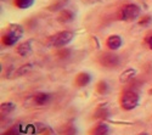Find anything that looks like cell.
Instances as JSON below:
<instances>
[{
	"label": "cell",
	"instance_id": "4",
	"mask_svg": "<svg viewBox=\"0 0 152 135\" xmlns=\"http://www.w3.org/2000/svg\"><path fill=\"white\" fill-rule=\"evenodd\" d=\"M74 38V34L71 31H62L56 34H54L50 38V45L54 47H63L68 45Z\"/></svg>",
	"mask_w": 152,
	"mask_h": 135
},
{
	"label": "cell",
	"instance_id": "20",
	"mask_svg": "<svg viewBox=\"0 0 152 135\" xmlns=\"http://www.w3.org/2000/svg\"><path fill=\"white\" fill-rule=\"evenodd\" d=\"M3 135H20V127H12L10 129H7L5 133H3Z\"/></svg>",
	"mask_w": 152,
	"mask_h": 135
},
{
	"label": "cell",
	"instance_id": "8",
	"mask_svg": "<svg viewBox=\"0 0 152 135\" xmlns=\"http://www.w3.org/2000/svg\"><path fill=\"white\" fill-rule=\"evenodd\" d=\"M122 44H123V40L117 34L110 35L106 40V46L110 49V50H118V49L122 46Z\"/></svg>",
	"mask_w": 152,
	"mask_h": 135
},
{
	"label": "cell",
	"instance_id": "18",
	"mask_svg": "<svg viewBox=\"0 0 152 135\" xmlns=\"http://www.w3.org/2000/svg\"><path fill=\"white\" fill-rule=\"evenodd\" d=\"M66 1H63V0H57V1L55 3V4H53L51 6H49L48 7V10L49 11H61L62 9H63V4H65Z\"/></svg>",
	"mask_w": 152,
	"mask_h": 135
},
{
	"label": "cell",
	"instance_id": "10",
	"mask_svg": "<svg viewBox=\"0 0 152 135\" xmlns=\"http://www.w3.org/2000/svg\"><path fill=\"white\" fill-rule=\"evenodd\" d=\"M74 20V14L73 11L71 10H67V9H62L60 11V14L57 16V21L60 23H69Z\"/></svg>",
	"mask_w": 152,
	"mask_h": 135
},
{
	"label": "cell",
	"instance_id": "9",
	"mask_svg": "<svg viewBox=\"0 0 152 135\" xmlns=\"http://www.w3.org/2000/svg\"><path fill=\"white\" fill-rule=\"evenodd\" d=\"M136 76V69L130 67V68H126L124 69L122 73H121V76H119V83L122 84H126V83H129L132 82Z\"/></svg>",
	"mask_w": 152,
	"mask_h": 135
},
{
	"label": "cell",
	"instance_id": "5",
	"mask_svg": "<svg viewBox=\"0 0 152 135\" xmlns=\"http://www.w3.org/2000/svg\"><path fill=\"white\" fill-rule=\"evenodd\" d=\"M97 60H99V63L106 68H115L121 63L119 56L113 53H102Z\"/></svg>",
	"mask_w": 152,
	"mask_h": 135
},
{
	"label": "cell",
	"instance_id": "14",
	"mask_svg": "<svg viewBox=\"0 0 152 135\" xmlns=\"http://www.w3.org/2000/svg\"><path fill=\"white\" fill-rule=\"evenodd\" d=\"M33 68H34V65L33 63H26V65H23L20 68H17L16 72H14V77H22L24 74H27V73H29Z\"/></svg>",
	"mask_w": 152,
	"mask_h": 135
},
{
	"label": "cell",
	"instance_id": "2",
	"mask_svg": "<svg viewBox=\"0 0 152 135\" xmlns=\"http://www.w3.org/2000/svg\"><path fill=\"white\" fill-rule=\"evenodd\" d=\"M140 102V96L134 90H125L119 97V105L124 111H132Z\"/></svg>",
	"mask_w": 152,
	"mask_h": 135
},
{
	"label": "cell",
	"instance_id": "6",
	"mask_svg": "<svg viewBox=\"0 0 152 135\" xmlns=\"http://www.w3.org/2000/svg\"><path fill=\"white\" fill-rule=\"evenodd\" d=\"M91 82V76L88 72H80L74 78V85L77 88H84Z\"/></svg>",
	"mask_w": 152,
	"mask_h": 135
},
{
	"label": "cell",
	"instance_id": "15",
	"mask_svg": "<svg viewBox=\"0 0 152 135\" xmlns=\"http://www.w3.org/2000/svg\"><path fill=\"white\" fill-rule=\"evenodd\" d=\"M16 108V105L14 102H3L1 105H0V109H1V116H7L10 115L11 112H14Z\"/></svg>",
	"mask_w": 152,
	"mask_h": 135
},
{
	"label": "cell",
	"instance_id": "7",
	"mask_svg": "<svg viewBox=\"0 0 152 135\" xmlns=\"http://www.w3.org/2000/svg\"><path fill=\"white\" fill-rule=\"evenodd\" d=\"M32 43H33L32 39H28V40H26V42L21 43V44L16 47V53H17V55H20V56H22V57H27V56H29V55L32 54V51H33V49H32Z\"/></svg>",
	"mask_w": 152,
	"mask_h": 135
},
{
	"label": "cell",
	"instance_id": "3",
	"mask_svg": "<svg viewBox=\"0 0 152 135\" xmlns=\"http://www.w3.org/2000/svg\"><path fill=\"white\" fill-rule=\"evenodd\" d=\"M141 14V9L136 4H126L121 9L119 18L124 22H133L136 18H139Z\"/></svg>",
	"mask_w": 152,
	"mask_h": 135
},
{
	"label": "cell",
	"instance_id": "19",
	"mask_svg": "<svg viewBox=\"0 0 152 135\" xmlns=\"http://www.w3.org/2000/svg\"><path fill=\"white\" fill-rule=\"evenodd\" d=\"M61 135H77V129H75L74 126H68L63 129Z\"/></svg>",
	"mask_w": 152,
	"mask_h": 135
},
{
	"label": "cell",
	"instance_id": "24",
	"mask_svg": "<svg viewBox=\"0 0 152 135\" xmlns=\"http://www.w3.org/2000/svg\"><path fill=\"white\" fill-rule=\"evenodd\" d=\"M148 93H150V94H151V95H152V89H151V90H150V91H148Z\"/></svg>",
	"mask_w": 152,
	"mask_h": 135
},
{
	"label": "cell",
	"instance_id": "1",
	"mask_svg": "<svg viewBox=\"0 0 152 135\" xmlns=\"http://www.w3.org/2000/svg\"><path fill=\"white\" fill-rule=\"evenodd\" d=\"M23 35V28L17 23H12L6 28V32L3 35V44L5 46H14Z\"/></svg>",
	"mask_w": 152,
	"mask_h": 135
},
{
	"label": "cell",
	"instance_id": "11",
	"mask_svg": "<svg viewBox=\"0 0 152 135\" xmlns=\"http://www.w3.org/2000/svg\"><path fill=\"white\" fill-rule=\"evenodd\" d=\"M50 100H51V96H50V94L43 93V91L37 93V94L33 96V101H34V104L38 105V106H44V105H46Z\"/></svg>",
	"mask_w": 152,
	"mask_h": 135
},
{
	"label": "cell",
	"instance_id": "17",
	"mask_svg": "<svg viewBox=\"0 0 152 135\" xmlns=\"http://www.w3.org/2000/svg\"><path fill=\"white\" fill-rule=\"evenodd\" d=\"M35 3V0H15L14 4L16 7L21 9V10H26L29 9L31 6H33Z\"/></svg>",
	"mask_w": 152,
	"mask_h": 135
},
{
	"label": "cell",
	"instance_id": "21",
	"mask_svg": "<svg viewBox=\"0 0 152 135\" xmlns=\"http://www.w3.org/2000/svg\"><path fill=\"white\" fill-rule=\"evenodd\" d=\"M151 21H152V17L148 16V15H146V16H142L140 18V21H139V24H140V26H147L148 23H151Z\"/></svg>",
	"mask_w": 152,
	"mask_h": 135
},
{
	"label": "cell",
	"instance_id": "16",
	"mask_svg": "<svg viewBox=\"0 0 152 135\" xmlns=\"http://www.w3.org/2000/svg\"><path fill=\"white\" fill-rule=\"evenodd\" d=\"M95 90H96V93L100 94V95H105V94L108 93L110 87H108V84H107L106 80H100V82H97V84H96Z\"/></svg>",
	"mask_w": 152,
	"mask_h": 135
},
{
	"label": "cell",
	"instance_id": "23",
	"mask_svg": "<svg viewBox=\"0 0 152 135\" xmlns=\"http://www.w3.org/2000/svg\"><path fill=\"white\" fill-rule=\"evenodd\" d=\"M139 135H148L147 133H141V134H139Z\"/></svg>",
	"mask_w": 152,
	"mask_h": 135
},
{
	"label": "cell",
	"instance_id": "12",
	"mask_svg": "<svg viewBox=\"0 0 152 135\" xmlns=\"http://www.w3.org/2000/svg\"><path fill=\"white\" fill-rule=\"evenodd\" d=\"M110 116V111H108V108L105 107V106H99L96 109H95V112L93 115V118L94 119H105Z\"/></svg>",
	"mask_w": 152,
	"mask_h": 135
},
{
	"label": "cell",
	"instance_id": "13",
	"mask_svg": "<svg viewBox=\"0 0 152 135\" xmlns=\"http://www.w3.org/2000/svg\"><path fill=\"white\" fill-rule=\"evenodd\" d=\"M108 134H110V127L106 123L97 124L91 131V135H108Z\"/></svg>",
	"mask_w": 152,
	"mask_h": 135
},
{
	"label": "cell",
	"instance_id": "22",
	"mask_svg": "<svg viewBox=\"0 0 152 135\" xmlns=\"http://www.w3.org/2000/svg\"><path fill=\"white\" fill-rule=\"evenodd\" d=\"M146 43L148 44V47L152 50V33H151V34L147 36V38H146Z\"/></svg>",
	"mask_w": 152,
	"mask_h": 135
}]
</instances>
